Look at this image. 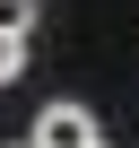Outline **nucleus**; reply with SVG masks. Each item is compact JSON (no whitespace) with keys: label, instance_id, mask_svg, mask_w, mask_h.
<instances>
[{"label":"nucleus","instance_id":"obj_2","mask_svg":"<svg viewBox=\"0 0 139 148\" xmlns=\"http://www.w3.org/2000/svg\"><path fill=\"white\" fill-rule=\"evenodd\" d=\"M35 18H44L35 0H0V35H35Z\"/></svg>","mask_w":139,"mask_h":148},{"label":"nucleus","instance_id":"obj_3","mask_svg":"<svg viewBox=\"0 0 139 148\" xmlns=\"http://www.w3.org/2000/svg\"><path fill=\"white\" fill-rule=\"evenodd\" d=\"M18 70H26V35H0V87H9Z\"/></svg>","mask_w":139,"mask_h":148},{"label":"nucleus","instance_id":"obj_4","mask_svg":"<svg viewBox=\"0 0 139 148\" xmlns=\"http://www.w3.org/2000/svg\"><path fill=\"white\" fill-rule=\"evenodd\" d=\"M18 148H35V139H18Z\"/></svg>","mask_w":139,"mask_h":148},{"label":"nucleus","instance_id":"obj_1","mask_svg":"<svg viewBox=\"0 0 139 148\" xmlns=\"http://www.w3.org/2000/svg\"><path fill=\"white\" fill-rule=\"evenodd\" d=\"M26 139H35V148H104V131H96V113H87V105H70V96H61V105H44Z\"/></svg>","mask_w":139,"mask_h":148}]
</instances>
